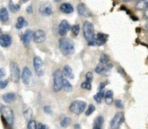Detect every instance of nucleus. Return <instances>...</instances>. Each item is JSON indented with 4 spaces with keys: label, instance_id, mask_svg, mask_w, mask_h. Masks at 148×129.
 Masks as SVG:
<instances>
[{
    "label": "nucleus",
    "instance_id": "1",
    "mask_svg": "<svg viewBox=\"0 0 148 129\" xmlns=\"http://www.w3.org/2000/svg\"><path fill=\"white\" fill-rule=\"evenodd\" d=\"M59 49L64 56H70L75 52V43L69 38H62L59 41Z\"/></svg>",
    "mask_w": 148,
    "mask_h": 129
},
{
    "label": "nucleus",
    "instance_id": "2",
    "mask_svg": "<svg viewBox=\"0 0 148 129\" xmlns=\"http://www.w3.org/2000/svg\"><path fill=\"white\" fill-rule=\"evenodd\" d=\"M64 79L63 72L61 69H57L53 73V89L55 92H59L62 89V83Z\"/></svg>",
    "mask_w": 148,
    "mask_h": 129
},
{
    "label": "nucleus",
    "instance_id": "3",
    "mask_svg": "<svg viewBox=\"0 0 148 129\" xmlns=\"http://www.w3.org/2000/svg\"><path fill=\"white\" fill-rule=\"evenodd\" d=\"M1 114H2L3 119L5 121V122L10 127H11L14 123V113H13L12 109L9 106L2 105L1 106Z\"/></svg>",
    "mask_w": 148,
    "mask_h": 129
},
{
    "label": "nucleus",
    "instance_id": "4",
    "mask_svg": "<svg viewBox=\"0 0 148 129\" xmlns=\"http://www.w3.org/2000/svg\"><path fill=\"white\" fill-rule=\"evenodd\" d=\"M82 31H83V36L84 38L89 41L91 40H93L95 36V27L94 24L91 22L86 21L83 23L82 26Z\"/></svg>",
    "mask_w": 148,
    "mask_h": 129
},
{
    "label": "nucleus",
    "instance_id": "5",
    "mask_svg": "<svg viewBox=\"0 0 148 129\" xmlns=\"http://www.w3.org/2000/svg\"><path fill=\"white\" fill-rule=\"evenodd\" d=\"M21 78H22V81L24 84V85H26L28 87H31V86L34 85L33 75H32V72H31L30 69L28 66L23 67V69L22 71Z\"/></svg>",
    "mask_w": 148,
    "mask_h": 129
},
{
    "label": "nucleus",
    "instance_id": "6",
    "mask_svg": "<svg viewBox=\"0 0 148 129\" xmlns=\"http://www.w3.org/2000/svg\"><path fill=\"white\" fill-rule=\"evenodd\" d=\"M87 107L86 102L81 100H75L71 103L69 106V110L75 115H81L83 111H85Z\"/></svg>",
    "mask_w": 148,
    "mask_h": 129
},
{
    "label": "nucleus",
    "instance_id": "7",
    "mask_svg": "<svg viewBox=\"0 0 148 129\" xmlns=\"http://www.w3.org/2000/svg\"><path fill=\"white\" fill-rule=\"evenodd\" d=\"M125 121V116L123 112H117L115 115L110 122V128L111 129H119Z\"/></svg>",
    "mask_w": 148,
    "mask_h": 129
},
{
    "label": "nucleus",
    "instance_id": "8",
    "mask_svg": "<svg viewBox=\"0 0 148 129\" xmlns=\"http://www.w3.org/2000/svg\"><path fill=\"white\" fill-rule=\"evenodd\" d=\"M10 77H11V79L15 82V83H17L19 82L20 80V78H21V72H20V68L18 66V65L12 61L10 62Z\"/></svg>",
    "mask_w": 148,
    "mask_h": 129
},
{
    "label": "nucleus",
    "instance_id": "9",
    "mask_svg": "<svg viewBox=\"0 0 148 129\" xmlns=\"http://www.w3.org/2000/svg\"><path fill=\"white\" fill-rule=\"evenodd\" d=\"M33 67L35 69V72L38 77H42L43 75V62L42 59L38 56L34 57L33 59Z\"/></svg>",
    "mask_w": 148,
    "mask_h": 129
},
{
    "label": "nucleus",
    "instance_id": "10",
    "mask_svg": "<svg viewBox=\"0 0 148 129\" xmlns=\"http://www.w3.org/2000/svg\"><path fill=\"white\" fill-rule=\"evenodd\" d=\"M39 13L42 16H49L53 13V9L50 3H43L39 7Z\"/></svg>",
    "mask_w": 148,
    "mask_h": 129
},
{
    "label": "nucleus",
    "instance_id": "11",
    "mask_svg": "<svg viewBox=\"0 0 148 129\" xmlns=\"http://www.w3.org/2000/svg\"><path fill=\"white\" fill-rule=\"evenodd\" d=\"M71 30V26L67 20H62L58 27V33L61 36H65L68 32Z\"/></svg>",
    "mask_w": 148,
    "mask_h": 129
},
{
    "label": "nucleus",
    "instance_id": "12",
    "mask_svg": "<svg viewBox=\"0 0 148 129\" xmlns=\"http://www.w3.org/2000/svg\"><path fill=\"white\" fill-rule=\"evenodd\" d=\"M33 34H34V32L31 30V29H27L22 35H21V40L24 45V47H29L31 41L33 40Z\"/></svg>",
    "mask_w": 148,
    "mask_h": 129
},
{
    "label": "nucleus",
    "instance_id": "13",
    "mask_svg": "<svg viewBox=\"0 0 148 129\" xmlns=\"http://www.w3.org/2000/svg\"><path fill=\"white\" fill-rule=\"evenodd\" d=\"M46 40V33L42 29H37L34 32L33 41L36 43H42Z\"/></svg>",
    "mask_w": 148,
    "mask_h": 129
},
{
    "label": "nucleus",
    "instance_id": "14",
    "mask_svg": "<svg viewBox=\"0 0 148 129\" xmlns=\"http://www.w3.org/2000/svg\"><path fill=\"white\" fill-rule=\"evenodd\" d=\"M77 11L78 13L84 17H90L92 16V13L90 12V10L88 9L87 5L83 3H81L77 5Z\"/></svg>",
    "mask_w": 148,
    "mask_h": 129
},
{
    "label": "nucleus",
    "instance_id": "15",
    "mask_svg": "<svg viewBox=\"0 0 148 129\" xmlns=\"http://www.w3.org/2000/svg\"><path fill=\"white\" fill-rule=\"evenodd\" d=\"M108 35L107 34H104V33H98L95 34V44L96 46H102L104 45L107 41H108Z\"/></svg>",
    "mask_w": 148,
    "mask_h": 129
},
{
    "label": "nucleus",
    "instance_id": "16",
    "mask_svg": "<svg viewBox=\"0 0 148 129\" xmlns=\"http://www.w3.org/2000/svg\"><path fill=\"white\" fill-rule=\"evenodd\" d=\"M12 43V38L10 34H1L0 36V45L3 47H9Z\"/></svg>",
    "mask_w": 148,
    "mask_h": 129
},
{
    "label": "nucleus",
    "instance_id": "17",
    "mask_svg": "<svg viewBox=\"0 0 148 129\" xmlns=\"http://www.w3.org/2000/svg\"><path fill=\"white\" fill-rule=\"evenodd\" d=\"M60 10L64 14H71L74 12V7L69 3H62L60 5Z\"/></svg>",
    "mask_w": 148,
    "mask_h": 129
},
{
    "label": "nucleus",
    "instance_id": "18",
    "mask_svg": "<svg viewBox=\"0 0 148 129\" xmlns=\"http://www.w3.org/2000/svg\"><path fill=\"white\" fill-rule=\"evenodd\" d=\"M2 99L6 103H14L16 100V95L15 93H12V92L5 93V94L3 95Z\"/></svg>",
    "mask_w": 148,
    "mask_h": 129
},
{
    "label": "nucleus",
    "instance_id": "19",
    "mask_svg": "<svg viewBox=\"0 0 148 129\" xmlns=\"http://www.w3.org/2000/svg\"><path fill=\"white\" fill-rule=\"evenodd\" d=\"M10 18V15H9V11L5 7H2L0 9V20L3 23L9 21Z\"/></svg>",
    "mask_w": 148,
    "mask_h": 129
},
{
    "label": "nucleus",
    "instance_id": "20",
    "mask_svg": "<svg viewBox=\"0 0 148 129\" xmlns=\"http://www.w3.org/2000/svg\"><path fill=\"white\" fill-rule=\"evenodd\" d=\"M62 72L63 75L66 78H69V79H73L74 78V72L73 70L71 69V67L68 65L64 66L63 69H62Z\"/></svg>",
    "mask_w": 148,
    "mask_h": 129
},
{
    "label": "nucleus",
    "instance_id": "21",
    "mask_svg": "<svg viewBox=\"0 0 148 129\" xmlns=\"http://www.w3.org/2000/svg\"><path fill=\"white\" fill-rule=\"evenodd\" d=\"M148 8V0H138L135 3V9L138 10H145Z\"/></svg>",
    "mask_w": 148,
    "mask_h": 129
},
{
    "label": "nucleus",
    "instance_id": "22",
    "mask_svg": "<svg viewBox=\"0 0 148 129\" xmlns=\"http://www.w3.org/2000/svg\"><path fill=\"white\" fill-rule=\"evenodd\" d=\"M28 22H26V20L24 19L23 16H19L17 18V21H16V29H21L23 28V27H26L28 26Z\"/></svg>",
    "mask_w": 148,
    "mask_h": 129
},
{
    "label": "nucleus",
    "instance_id": "23",
    "mask_svg": "<svg viewBox=\"0 0 148 129\" xmlns=\"http://www.w3.org/2000/svg\"><path fill=\"white\" fill-rule=\"evenodd\" d=\"M105 102L108 105H111L113 103H114V92L109 90L106 92V95H105Z\"/></svg>",
    "mask_w": 148,
    "mask_h": 129
},
{
    "label": "nucleus",
    "instance_id": "24",
    "mask_svg": "<svg viewBox=\"0 0 148 129\" xmlns=\"http://www.w3.org/2000/svg\"><path fill=\"white\" fill-rule=\"evenodd\" d=\"M95 71V72L98 73V74H102V73H104L105 72H107V71H108V70L107 65H104V64L100 63L99 65L96 66Z\"/></svg>",
    "mask_w": 148,
    "mask_h": 129
},
{
    "label": "nucleus",
    "instance_id": "25",
    "mask_svg": "<svg viewBox=\"0 0 148 129\" xmlns=\"http://www.w3.org/2000/svg\"><path fill=\"white\" fill-rule=\"evenodd\" d=\"M62 89L66 91V92H71L73 90V86L72 84L69 83V81L66 78L63 79V83H62Z\"/></svg>",
    "mask_w": 148,
    "mask_h": 129
},
{
    "label": "nucleus",
    "instance_id": "26",
    "mask_svg": "<svg viewBox=\"0 0 148 129\" xmlns=\"http://www.w3.org/2000/svg\"><path fill=\"white\" fill-rule=\"evenodd\" d=\"M23 114H24V116H25V118H26L27 120H29V121L31 120V117H32V110H31L29 107L24 106Z\"/></svg>",
    "mask_w": 148,
    "mask_h": 129
},
{
    "label": "nucleus",
    "instance_id": "27",
    "mask_svg": "<svg viewBox=\"0 0 148 129\" xmlns=\"http://www.w3.org/2000/svg\"><path fill=\"white\" fill-rule=\"evenodd\" d=\"M103 123H104V118L102 116H98L95 120V123H94L95 125H94V127H95V128H101Z\"/></svg>",
    "mask_w": 148,
    "mask_h": 129
},
{
    "label": "nucleus",
    "instance_id": "28",
    "mask_svg": "<svg viewBox=\"0 0 148 129\" xmlns=\"http://www.w3.org/2000/svg\"><path fill=\"white\" fill-rule=\"evenodd\" d=\"M70 123H71V119L69 117H67V116L63 117L62 120L60 122V125L62 128H67Z\"/></svg>",
    "mask_w": 148,
    "mask_h": 129
},
{
    "label": "nucleus",
    "instance_id": "29",
    "mask_svg": "<svg viewBox=\"0 0 148 129\" xmlns=\"http://www.w3.org/2000/svg\"><path fill=\"white\" fill-rule=\"evenodd\" d=\"M9 7H10V9L11 12H16L20 9L21 8V5L20 4H15L12 3V1H10L9 3Z\"/></svg>",
    "mask_w": 148,
    "mask_h": 129
},
{
    "label": "nucleus",
    "instance_id": "30",
    "mask_svg": "<svg viewBox=\"0 0 148 129\" xmlns=\"http://www.w3.org/2000/svg\"><path fill=\"white\" fill-rule=\"evenodd\" d=\"M80 29H81V28H80V25H79L78 23L74 24V25L71 27V32H72L73 35L77 36V35L79 34V33H80Z\"/></svg>",
    "mask_w": 148,
    "mask_h": 129
},
{
    "label": "nucleus",
    "instance_id": "31",
    "mask_svg": "<svg viewBox=\"0 0 148 129\" xmlns=\"http://www.w3.org/2000/svg\"><path fill=\"white\" fill-rule=\"evenodd\" d=\"M81 88L83 89V90H87V91H90L92 89V84H91V82H88V81H84L81 84Z\"/></svg>",
    "mask_w": 148,
    "mask_h": 129
},
{
    "label": "nucleus",
    "instance_id": "32",
    "mask_svg": "<svg viewBox=\"0 0 148 129\" xmlns=\"http://www.w3.org/2000/svg\"><path fill=\"white\" fill-rule=\"evenodd\" d=\"M100 63L101 64H104V65H107L108 63H109V58L107 54L105 53H102L100 57Z\"/></svg>",
    "mask_w": 148,
    "mask_h": 129
},
{
    "label": "nucleus",
    "instance_id": "33",
    "mask_svg": "<svg viewBox=\"0 0 148 129\" xmlns=\"http://www.w3.org/2000/svg\"><path fill=\"white\" fill-rule=\"evenodd\" d=\"M27 129H38V125H37V123L35 121L30 120V121L28 122Z\"/></svg>",
    "mask_w": 148,
    "mask_h": 129
},
{
    "label": "nucleus",
    "instance_id": "34",
    "mask_svg": "<svg viewBox=\"0 0 148 129\" xmlns=\"http://www.w3.org/2000/svg\"><path fill=\"white\" fill-rule=\"evenodd\" d=\"M95 111V107L93 104H90V105L88 106V109L86 110L85 114H86V115L89 116V115H92V114H93Z\"/></svg>",
    "mask_w": 148,
    "mask_h": 129
},
{
    "label": "nucleus",
    "instance_id": "35",
    "mask_svg": "<svg viewBox=\"0 0 148 129\" xmlns=\"http://www.w3.org/2000/svg\"><path fill=\"white\" fill-rule=\"evenodd\" d=\"M103 98H104L103 96H102L100 92H98L97 94H95V95L94 96V99H95V101L97 103H101V100H102Z\"/></svg>",
    "mask_w": 148,
    "mask_h": 129
},
{
    "label": "nucleus",
    "instance_id": "36",
    "mask_svg": "<svg viewBox=\"0 0 148 129\" xmlns=\"http://www.w3.org/2000/svg\"><path fill=\"white\" fill-rule=\"evenodd\" d=\"M93 78H94V75H93V73H92L91 72H87V74H86V76H85V79H86V81H88V82H92V81H93Z\"/></svg>",
    "mask_w": 148,
    "mask_h": 129
},
{
    "label": "nucleus",
    "instance_id": "37",
    "mask_svg": "<svg viewBox=\"0 0 148 129\" xmlns=\"http://www.w3.org/2000/svg\"><path fill=\"white\" fill-rule=\"evenodd\" d=\"M43 111L44 113L48 114V115H51L52 114V109H51V107L49 106V105H46L43 107Z\"/></svg>",
    "mask_w": 148,
    "mask_h": 129
},
{
    "label": "nucleus",
    "instance_id": "38",
    "mask_svg": "<svg viewBox=\"0 0 148 129\" xmlns=\"http://www.w3.org/2000/svg\"><path fill=\"white\" fill-rule=\"evenodd\" d=\"M115 106H116L118 109H123V108H124V105H123L121 100H116V101H115Z\"/></svg>",
    "mask_w": 148,
    "mask_h": 129
},
{
    "label": "nucleus",
    "instance_id": "39",
    "mask_svg": "<svg viewBox=\"0 0 148 129\" xmlns=\"http://www.w3.org/2000/svg\"><path fill=\"white\" fill-rule=\"evenodd\" d=\"M7 85H8V81H7V80H3V79H2V80L0 81V89L3 90V89H4Z\"/></svg>",
    "mask_w": 148,
    "mask_h": 129
},
{
    "label": "nucleus",
    "instance_id": "40",
    "mask_svg": "<svg viewBox=\"0 0 148 129\" xmlns=\"http://www.w3.org/2000/svg\"><path fill=\"white\" fill-rule=\"evenodd\" d=\"M26 12H27L28 14H32V12H33V8H32L31 5H29V6H28V7L26 8Z\"/></svg>",
    "mask_w": 148,
    "mask_h": 129
},
{
    "label": "nucleus",
    "instance_id": "41",
    "mask_svg": "<svg viewBox=\"0 0 148 129\" xmlns=\"http://www.w3.org/2000/svg\"><path fill=\"white\" fill-rule=\"evenodd\" d=\"M4 76H5L4 70H3V68H1V69H0V78L3 79V78H4Z\"/></svg>",
    "mask_w": 148,
    "mask_h": 129
},
{
    "label": "nucleus",
    "instance_id": "42",
    "mask_svg": "<svg viewBox=\"0 0 148 129\" xmlns=\"http://www.w3.org/2000/svg\"><path fill=\"white\" fill-rule=\"evenodd\" d=\"M143 18L146 19V20H148V8L147 9L144 10V13H143Z\"/></svg>",
    "mask_w": 148,
    "mask_h": 129
},
{
    "label": "nucleus",
    "instance_id": "43",
    "mask_svg": "<svg viewBox=\"0 0 148 129\" xmlns=\"http://www.w3.org/2000/svg\"><path fill=\"white\" fill-rule=\"evenodd\" d=\"M38 129H47V127L42 123H39L38 124Z\"/></svg>",
    "mask_w": 148,
    "mask_h": 129
},
{
    "label": "nucleus",
    "instance_id": "44",
    "mask_svg": "<svg viewBox=\"0 0 148 129\" xmlns=\"http://www.w3.org/2000/svg\"><path fill=\"white\" fill-rule=\"evenodd\" d=\"M145 29L148 31V21H147V22H146V24H145Z\"/></svg>",
    "mask_w": 148,
    "mask_h": 129
},
{
    "label": "nucleus",
    "instance_id": "45",
    "mask_svg": "<svg viewBox=\"0 0 148 129\" xmlns=\"http://www.w3.org/2000/svg\"><path fill=\"white\" fill-rule=\"evenodd\" d=\"M28 1H29V0H21V3H27Z\"/></svg>",
    "mask_w": 148,
    "mask_h": 129
},
{
    "label": "nucleus",
    "instance_id": "46",
    "mask_svg": "<svg viewBox=\"0 0 148 129\" xmlns=\"http://www.w3.org/2000/svg\"><path fill=\"white\" fill-rule=\"evenodd\" d=\"M75 128L79 129V128H80V127H79V125H75Z\"/></svg>",
    "mask_w": 148,
    "mask_h": 129
},
{
    "label": "nucleus",
    "instance_id": "47",
    "mask_svg": "<svg viewBox=\"0 0 148 129\" xmlns=\"http://www.w3.org/2000/svg\"><path fill=\"white\" fill-rule=\"evenodd\" d=\"M55 2H56V3H59V2H61V1H62V0H54Z\"/></svg>",
    "mask_w": 148,
    "mask_h": 129
},
{
    "label": "nucleus",
    "instance_id": "48",
    "mask_svg": "<svg viewBox=\"0 0 148 129\" xmlns=\"http://www.w3.org/2000/svg\"><path fill=\"white\" fill-rule=\"evenodd\" d=\"M124 2H131V1H134V0H123Z\"/></svg>",
    "mask_w": 148,
    "mask_h": 129
},
{
    "label": "nucleus",
    "instance_id": "49",
    "mask_svg": "<svg viewBox=\"0 0 148 129\" xmlns=\"http://www.w3.org/2000/svg\"><path fill=\"white\" fill-rule=\"evenodd\" d=\"M93 129H101V128H95V127H94V128Z\"/></svg>",
    "mask_w": 148,
    "mask_h": 129
}]
</instances>
